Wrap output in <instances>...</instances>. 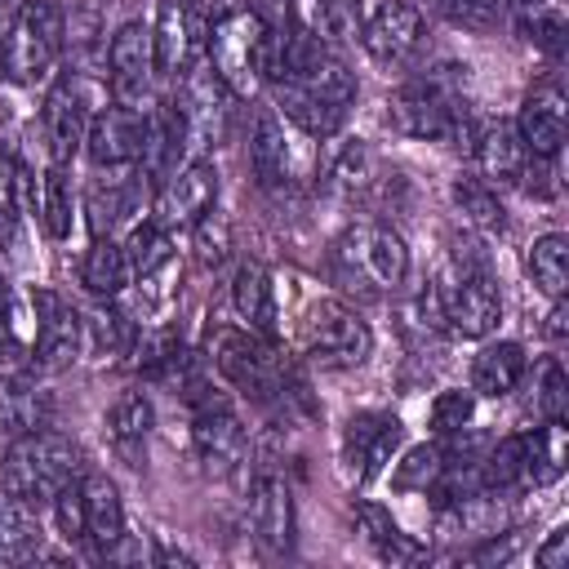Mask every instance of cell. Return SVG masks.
<instances>
[{"mask_svg": "<svg viewBox=\"0 0 569 569\" xmlns=\"http://www.w3.org/2000/svg\"><path fill=\"white\" fill-rule=\"evenodd\" d=\"M387 124L400 138L445 142V147H458V151L471 156V142H476L480 120L467 107V67L440 62V67L405 80L387 98Z\"/></svg>", "mask_w": 569, "mask_h": 569, "instance_id": "cell-1", "label": "cell"}, {"mask_svg": "<svg viewBox=\"0 0 569 569\" xmlns=\"http://www.w3.org/2000/svg\"><path fill=\"white\" fill-rule=\"evenodd\" d=\"M271 44L276 22H267V13L253 4H231L213 18L204 62L231 89V98H258V89L271 76Z\"/></svg>", "mask_w": 569, "mask_h": 569, "instance_id": "cell-2", "label": "cell"}, {"mask_svg": "<svg viewBox=\"0 0 569 569\" xmlns=\"http://www.w3.org/2000/svg\"><path fill=\"white\" fill-rule=\"evenodd\" d=\"M80 476H84V449L53 427H36L27 436H13L4 449V467H0L4 489L31 507L53 502V493Z\"/></svg>", "mask_w": 569, "mask_h": 569, "instance_id": "cell-3", "label": "cell"}, {"mask_svg": "<svg viewBox=\"0 0 569 569\" xmlns=\"http://www.w3.org/2000/svg\"><path fill=\"white\" fill-rule=\"evenodd\" d=\"M213 365L240 396H249L262 409H284L293 396H302V382L293 378V369L276 351V342L258 338L249 329H218L213 333Z\"/></svg>", "mask_w": 569, "mask_h": 569, "instance_id": "cell-4", "label": "cell"}, {"mask_svg": "<svg viewBox=\"0 0 569 569\" xmlns=\"http://www.w3.org/2000/svg\"><path fill=\"white\" fill-rule=\"evenodd\" d=\"M333 271L347 289H356L365 298L396 293L409 276V249L396 227L360 218L333 240Z\"/></svg>", "mask_w": 569, "mask_h": 569, "instance_id": "cell-5", "label": "cell"}, {"mask_svg": "<svg viewBox=\"0 0 569 569\" xmlns=\"http://www.w3.org/2000/svg\"><path fill=\"white\" fill-rule=\"evenodd\" d=\"M67 49V13L53 0H22L18 13L9 18L4 36H0V67L4 80L31 89L40 80H49L53 62Z\"/></svg>", "mask_w": 569, "mask_h": 569, "instance_id": "cell-6", "label": "cell"}, {"mask_svg": "<svg viewBox=\"0 0 569 569\" xmlns=\"http://www.w3.org/2000/svg\"><path fill=\"white\" fill-rule=\"evenodd\" d=\"M169 120L178 129L182 142V164L187 160H204L231 124V89L213 76V67L200 58L178 76V93L169 102Z\"/></svg>", "mask_w": 569, "mask_h": 569, "instance_id": "cell-7", "label": "cell"}, {"mask_svg": "<svg viewBox=\"0 0 569 569\" xmlns=\"http://www.w3.org/2000/svg\"><path fill=\"white\" fill-rule=\"evenodd\" d=\"M436 293V307H440V320L449 333L458 338H485L498 329L502 320V298H498V284L489 276V267L476 258V253H453L445 276L431 284Z\"/></svg>", "mask_w": 569, "mask_h": 569, "instance_id": "cell-8", "label": "cell"}, {"mask_svg": "<svg viewBox=\"0 0 569 569\" xmlns=\"http://www.w3.org/2000/svg\"><path fill=\"white\" fill-rule=\"evenodd\" d=\"M187 405H191V449H196L200 471L218 480L236 476L249 462V431L236 418V409L222 396H213V387L204 382L187 391Z\"/></svg>", "mask_w": 569, "mask_h": 569, "instance_id": "cell-9", "label": "cell"}, {"mask_svg": "<svg viewBox=\"0 0 569 569\" xmlns=\"http://www.w3.org/2000/svg\"><path fill=\"white\" fill-rule=\"evenodd\" d=\"M302 351L325 369H356L373 356V329L351 302L325 298L302 320Z\"/></svg>", "mask_w": 569, "mask_h": 569, "instance_id": "cell-10", "label": "cell"}, {"mask_svg": "<svg viewBox=\"0 0 569 569\" xmlns=\"http://www.w3.org/2000/svg\"><path fill=\"white\" fill-rule=\"evenodd\" d=\"M213 0H160L156 22H151V53H156V76L178 80L191 62L204 58L209 31H213Z\"/></svg>", "mask_w": 569, "mask_h": 569, "instance_id": "cell-11", "label": "cell"}, {"mask_svg": "<svg viewBox=\"0 0 569 569\" xmlns=\"http://www.w3.org/2000/svg\"><path fill=\"white\" fill-rule=\"evenodd\" d=\"M107 76H111V102H120L133 116H147L160 107L156 98V53H151V27L124 22L116 27L107 44Z\"/></svg>", "mask_w": 569, "mask_h": 569, "instance_id": "cell-12", "label": "cell"}, {"mask_svg": "<svg viewBox=\"0 0 569 569\" xmlns=\"http://www.w3.org/2000/svg\"><path fill=\"white\" fill-rule=\"evenodd\" d=\"M31 311H36V342H31L36 369L58 373L84 356V316L67 298H58L53 289H36Z\"/></svg>", "mask_w": 569, "mask_h": 569, "instance_id": "cell-13", "label": "cell"}, {"mask_svg": "<svg viewBox=\"0 0 569 569\" xmlns=\"http://www.w3.org/2000/svg\"><path fill=\"white\" fill-rule=\"evenodd\" d=\"M93 120V102H89V84L80 76H58L44 93V107H40V129H44V142H49V156L53 164H67L76 160V151H84V129Z\"/></svg>", "mask_w": 569, "mask_h": 569, "instance_id": "cell-14", "label": "cell"}, {"mask_svg": "<svg viewBox=\"0 0 569 569\" xmlns=\"http://www.w3.org/2000/svg\"><path fill=\"white\" fill-rule=\"evenodd\" d=\"M400 436H405V427H400L396 413H382V409H360V413H351L347 427H342V467H347V476H351L356 485L373 480V476L396 458Z\"/></svg>", "mask_w": 569, "mask_h": 569, "instance_id": "cell-15", "label": "cell"}, {"mask_svg": "<svg viewBox=\"0 0 569 569\" xmlns=\"http://www.w3.org/2000/svg\"><path fill=\"white\" fill-rule=\"evenodd\" d=\"M218 204V169L213 160H187L178 164L160 187H156V204L151 218L169 231V227H191L200 213H209Z\"/></svg>", "mask_w": 569, "mask_h": 569, "instance_id": "cell-16", "label": "cell"}, {"mask_svg": "<svg viewBox=\"0 0 569 569\" xmlns=\"http://www.w3.org/2000/svg\"><path fill=\"white\" fill-rule=\"evenodd\" d=\"M516 129H520L529 156H560L565 133H569V102H565V89H560L556 76L538 80L525 93L520 116H516Z\"/></svg>", "mask_w": 569, "mask_h": 569, "instance_id": "cell-17", "label": "cell"}, {"mask_svg": "<svg viewBox=\"0 0 569 569\" xmlns=\"http://www.w3.org/2000/svg\"><path fill=\"white\" fill-rule=\"evenodd\" d=\"M422 40V13L418 4L409 0H382L373 13H365V27H360V44L373 62L382 67H396L405 62Z\"/></svg>", "mask_w": 569, "mask_h": 569, "instance_id": "cell-18", "label": "cell"}, {"mask_svg": "<svg viewBox=\"0 0 569 569\" xmlns=\"http://www.w3.org/2000/svg\"><path fill=\"white\" fill-rule=\"evenodd\" d=\"M138 147H142V116L124 111L120 102L93 111L89 129H84V156L89 164L98 169H124L138 160Z\"/></svg>", "mask_w": 569, "mask_h": 569, "instance_id": "cell-19", "label": "cell"}, {"mask_svg": "<svg viewBox=\"0 0 569 569\" xmlns=\"http://www.w3.org/2000/svg\"><path fill=\"white\" fill-rule=\"evenodd\" d=\"M249 529L262 551L284 556L293 547V498L280 476H258L249 489Z\"/></svg>", "mask_w": 569, "mask_h": 569, "instance_id": "cell-20", "label": "cell"}, {"mask_svg": "<svg viewBox=\"0 0 569 569\" xmlns=\"http://www.w3.org/2000/svg\"><path fill=\"white\" fill-rule=\"evenodd\" d=\"M471 160H476V169L489 187L520 182L529 151H525V138H520L516 120H480L476 142H471Z\"/></svg>", "mask_w": 569, "mask_h": 569, "instance_id": "cell-21", "label": "cell"}, {"mask_svg": "<svg viewBox=\"0 0 569 569\" xmlns=\"http://www.w3.org/2000/svg\"><path fill=\"white\" fill-rule=\"evenodd\" d=\"M80 493H84V542L93 547V556H111V547L124 542V502L111 476L102 471H84L80 476Z\"/></svg>", "mask_w": 569, "mask_h": 569, "instance_id": "cell-22", "label": "cell"}, {"mask_svg": "<svg viewBox=\"0 0 569 569\" xmlns=\"http://www.w3.org/2000/svg\"><path fill=\"white\" fill-rule=\"evenodd\" d=\"M102 427H107V440L120 453V462H129V467L147 462V436L156 427V409H151V400L142 391H120L116 405L107 409Z\"/></svg>", "mask_w": 569, "mask_h": 569, "instance_id": "cell-23", "label": "cell"}, {"mask_svg": "<svg viewBox=\"0 0 569 569\" xmlns=\"http://www.w3.org/2000/svg\"><path fill=\"white\" fill-rule=\"evenodd\" d=\"M520 458H525V489H547L565 476L569 462V427L565 418H542V427L520 436Z\"/></svg>", "mask_w": 569, "mask_h": 569, "instance_id": "cell-24", "label": "cell"}, {"mask_svg": "<svg viewBox=\"0 0 569 569\" xmlns=\"http://www.w3.org/2000/svg\"><path fill=\"white\" fill-rule=\"evenodd\" d=\"M249 169L258 187H280L289 178V133L276 107H258L249 124Z\"/></svg>", "mask_w": 569, "mask_h": 569, "instance_id": "cell-25", "label": "cell"}, {"mask_svg": "<svg viewBox=\"0 0 569 569\" xmlns=\"http://www.w3.org/2000/svg\"><path fill=\"white\" fill-rule=\"evenodd\" d=\"M231 307L244 320L249 333L258 338H276V289H271V271L262 262H240L231 276Z\"/></svg>", "mask_w": 569, "mask_h": 569, "instance_id": "cell-26", "label": "cell"}, {"mask_svg": "<svg viewBox=\"0 0 569 569\" xmlns=\"http://www.w3.org/2000/svg\"><path fill=\"white\" fill-rule=\"evenodd\" d=\"M525 369H529V360H525L520 342H511V338L485 342L471 360V391L489 396V400H502L525 382Z\"/></svg>", "mask_w": 569, "mask_h": 569, "instance_id": "cell-27", "label": "cell"}, {"mask_svg": "<svg viewBox=\"0 0 569 569\" xmlns=\"http://www.w3.org/2000/svg\"><path fill=\"white\" fill-rule=\"evenodd\" d=\"M356 525H360V533H365V542L373 547L378 560H387V565H422V560H427V547H422L418 538H409V533L391 520L387 507H378V502H356Z\"/></svg>", "mask_w": 569, "mask_h": 569, "instance_id": "cell-28", "label": "cell"}, {"mask_svg": "<svg viewBox=\"0 0 569 569\" xmlns=\"http://www.w3.org/2000/svg\"><path fill=\"white\" fill-rule=\"evenodd\" d=\"M133 280V267H129V253L116 236H93V244L84 249L80 258V284L93 293V298H116L124 284Z\"/></svg>", "mask_w": 569, "mask_h": 569, "instance_id": "cell-29", "label": "cell"}, {"mask_svg": "<svg viewBox=\"0 0 569 569\" xmlns=\"http://www.w3.org/2000/svg\"><path fill=\"white\" fill-rule=\"evenodd\" d=\"M142 191V178H98L89 191H84V213H89V227L93 236H116V227L133 213V200Z\"/></svg>", "mask_w": 569, "mask_h": 569, "instance_id": "cell-30", "label": "cell"}, {"mask_svg": "<svg viewBox=\"0 0 569 569\" xmlns=\"http://www.w3.org/2000/svg\"><path fill=\"white\" fill-rule=\"evenodd\" d=\"M36 427H49V396L36 382L0 378V431L13 440Z\"/></svg>", "mask_w": 569, "mask_h": 569, "instance_id": "cell-31", "label": "cell"}, {"mask_svg": "<svg viewBox=\"0 0 569 569\" xmlns=\"http://www.w3.org/2000/svg\"><path fill=\"white\" fill-rule=\"evenodd\" d=\"M71 213H76V191H71V173L67 164H49L36 182V218L44 227L49 240H67L71 236Z\"/></svg>", "mask_w": 569, "mask_h": 569, "instance_id": "cell-32", "label": "cell"}, {"mask_svg": "<svg viewBox=\"0 0 569 569\" xmlns=\"http://www.w3.org/2000/svg\"><path fill=\"white\" fill-rule=\"evenodd\" d=\"M40 551V520L36 507L13 498L9 489L0 493V560L18 565V560H36Z\"/></svg>", "mask_w": 569, "mask_h": 569, "instance_id": "cell-33", "label": "cell"}, {"mask_svg": "<svg viewBox=\"0 0 569 569\" xmlns=\"http://www.w3.org/2000/svg\"><path fill=\"white\" fill-rule=\"evenodd\" d=\"M525 271L547 298H565V289H569V236L565 231L538 236L525 253Z\"/></svg>", "mask_w": 569, "mask_h": 569, "instance_id": "cell-34", "label": "cell"}, {"mask_svg": "<svg viewBox=\"0 0 569 569\" xmlns=\"http://www.w3.org/2000/svg\"><path fill=\"white\" fill-rule=\"evenodd\" d=\"M502 9H507L511 27H516L525 40H533V44L547 49L551 58L560 53V44H565V18H560L556 0H502Z\"/></svg>", "mask_w": 569, "mask_h": 569, "instance_id": "cell-35", "label": "cell"}, {"mask_svg": "<svg viewBox=\"0 0 569 569\" xmlns=\"http://www.w3.org/2000/svg\"><path fill=\"white\" fill-rule=\"evenodd\" d=\"M453 204H458V213H462V222L467 227H476V231H502V200H498V191L485 182V178H453Z\"/></svg>", "mask_w": 569, "mask_h": 569, "instance_id": "cell-36", "label": "cell"}, {"mask_svg": "<svg viewBox=\"0 0 569 569\" xmlns=\"http://www.w3.org/2000/svg\"><path fill=\"white\" fill-rule=\"evenodd\" d=\"M129 347H133L129 320H124L116 307L98 302V307L84 316V351H93L98 360H116V356H124Z\"/></svg>", "mask_w": 569, "mask_h": 569, "instance_id": "cell-37", "label": "cell"}, {"mask_svg": "<svg viewBox=\"0 0 569 569\" xmlns=\"http://www.w3.org/2000/svg\"><path fill=\"white\" fill-rule=\"evenodd\" d=\"M360 27H365V0H316V22L311 31L325 40V44H347V40H360Z\"/></svg>", "mask_w": 569, "mask_h": 569, "instance_id": "cell-38", "label": "cell"}, {"mask_svg": "<svg viewBox=\"0 0 569 569\" xmlns=\"http://www.w3.org/2000/svg\"><path fill=\"white\" fill-rule=\"evenodd\" d=\"M565 400H569V382L560 369V356H542L533 365V391H529V409L538 418H565Z\"/></svg>", "mask_w": 569, "mask_h": 569, "instance_id": "cell-39", "label": "cell"}, {"mask_svg": "<svg viewBox=\"0 0 569 569\" xmlns=\"http://www.w3.org/2000/svg\"><path fill=\"white\" fill-rule=\"evenodd\" d=\"M191 244H196V258H200L204 267H218V262L231 253V218L213 204L209 213H200V218L191 222Z\"/></svg>", "mask_w": 569, "mask_h": 569, "instance_id": "cell-40", "label": "cell"}, {"mask_svg": "<svg viewBox=\"0 0 569 569\" xmlns=\"http://www.w3.org/2000/svg\"><path fill=\"white\" fill-rule=\"evenodd\" d=\"M471 413H476V391H462V387H445V391L431 400V409H427V422H431V431H436V436H458V431H467Z\"/></svg>", "mask_w": 569, "mask_h": 569, "instance_id": "cell-41", "label": "cell"}, {"mask_svg": "<svg viewBox=\"0 0 569 569\" xmlns=\"http://www.w3.org/2000/svg\"><path fill=\"white\" fill-rule=\"evenodd\" d=\"M440 467H445V449H436V445H418V449H409V453L396 462L391 480H396V489H409V493L418 489V493H427V489L436 485Z\"/></svg>", "mask_w": 569, "mask_h": 569, "instance_id": "cell-42", "label": "cell"}, {"mask_svg": "<svg viewBox=\"0 0 569 569\" xmlns=\"http://www.w3.org/2000/svg\"><path fill=\"white\" fill-rule=\"evenodd\" d=\"M369 173H373V156H369L360 142L338 147L333 160H329V182H333L338 191H360V187L369 182Z\"/></svg>", "mask_w": 569, "mask_h": 569, "instance_id": "cell-43", "label": "cell"}, {"mask_svg": "<svg viewBox=\"0 0 569 569\" xmlns=\"http://www.w3.org/2000/svg\"><path fill=\"white\" fill-rule=\"evenodd\" d=\"M53 520H58V533L67 542H84V493H80V480H71L67 489L53 493Z\"/></svg>", "mask_w": 569, "mask_h": 569, "instance_id": "cell-44", "label": "cell"}, {"mask_svg": "<svg viewBox=\"0 0 569 569\" xmlns=\"http://www.w3.org/2000/svg\"><path fill=\"white\" fill-rule=\"evenodd\" d=\"M436 9H440L449 22H458V27H476V31H485V27L498 22L502 0H436Z\"/></svg>", "mask_w": 569, "mask_h": 569, "instance_id": "cell-45", "label": "cell"}, {"mask_svg": "<svg viewBox=\"0 0 569 569\" xmlns=\"http://www.w3.org/2000/svg\"><path fill=\"white\" fill-rule=\"evenodd\" d=\"M22 356H27V342L18 333V307H13L9 284L0 280V365H18Z\"/></svg>", "mask_w": 569, "mask_h": 569, "instance_id": "cell-46", "label": "cell"}, {"mask_svg": "<svg viewBox=\"0 0 569 569\" xmlns=\"http://www.w3.org/2000/svg\"><path fill=\"white\" fill-rule=\"evenodd\" d=\"M533 565L538 569H569V525H556L547 533V542L533 551Z\"/></svg>", "mask_w": 569, "mask_h": 569, "instance_id": "cell-47", "label": "cell"}, {"mask_svg": "<svg viewBox=\"0 0 569 569\" xmlns=\"http://www.w3.org/2000/svg\"><path fill=\"white\" fill-rule=\"evenodd\" d=\"M547 333L560 342L569 333V302L565 298H551V316H547Z\"/></svg>", "mask_w": 569, "mask_h": 569, "instance_id": "cell-48", "label": "cell"}, {"mask_svg": "<svg viewBox=\"0 0 569 569\" xmlns=\"http://www.w3.org/2000/svg\"><path fill=\"white\" fill-rule=\"evenodd\" d=\"M0 76H4V67H0Z\"/></svg>", "mask_w": 569, "mask_h": 569, "instance_id": "cell-49", "label": "cell"}]
</instances>
